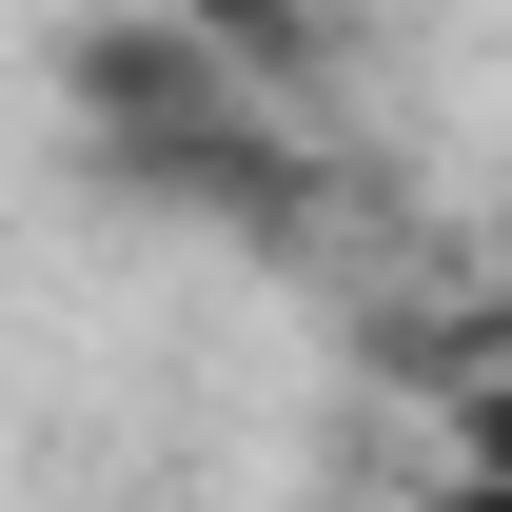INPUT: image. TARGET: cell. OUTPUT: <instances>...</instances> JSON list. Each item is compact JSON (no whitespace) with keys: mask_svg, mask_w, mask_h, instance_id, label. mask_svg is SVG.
Wrapping results in <instances>:
<instances>
[{"mask_svg":"<svg viewBox=\"0 0 512 512\" xmlns=\"http://www.w3.org/2000/svg\"><path fill=\"white\" fill-rule=\"evenodd\" d=\"M158 20H197V40L256 60L276 99H316V60H335V0H158Z\"/></svg>","mask_w":512,"mask_h":512,"instance_id":"7a4b0ae2","label":"cell"},{"mask_svg":"<svg viewBox=\"0 0 512 512\" xmlns=\"http://www.w3.org/2000/svg\"><path fill=\"white\" fill-rule=\"evenodd\" d=\"M60 119H79V158L119 197H158V217H217V237H296V217H316L296 99L256 60H217L197 20H158V0H99L60 40Z\"/></svg>","mask_w":512,"mask_h":512,"instance_id":"6da1fadb","label":"cell"},{"mask_svg":"<svg viewBox=\"0 0 512 512\" xmlns=\"http://www.w3.org/2000/svg\"><path fill=\"white\" fill-rule=\"evenodd\" d=\"M453 512H512V493H453Z\"/></svg>","mask_w":512,"mask_h":512,"instance_id":"277c9868","label":"cell"},{"mask_svg":"<svg viewBox=\"0 0 512 512\" xmlns=\"http://www.w3.org/2000/svg\"><path fill=\"white\" fill-rule=\"evenodd\" d=\"M434 493H512V375L453 394V473H434Z\"/></svg>","mask_w":512,"mask_h":512,"instance_id":"3957f363","label":"cell"}]
</instances>
